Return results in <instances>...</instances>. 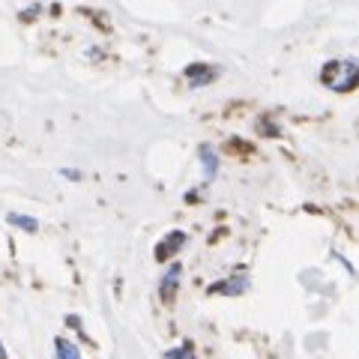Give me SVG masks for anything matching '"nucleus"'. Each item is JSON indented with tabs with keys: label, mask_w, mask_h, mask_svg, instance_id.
I'll return each mask as SVG.
<instances>
[{
	"label": "nucleus",
	"mask_w": 359,
	"mask_h": 359,
	"mask_svg": "<svg viewBox=\"0 0 359 359\" xmlns=\"http://www.w3.org/2000/svg\"><path fill=\"white\" fill-rule=\"evenodd\" d=\"M249 290V276H233V278H224V282L212 285L210 294H222V297H240Z\"/></svg>",
	"instance_id": "nucleus-4"
},
{
	"label": "nucleus",
	"mask_w": 359,
	"mask_h": 359,
	"mask_svg": "<svg viewBox=\"0 0 359 359\" xmlns=\"http://www.w3.org/2000/svg\"><path fill=\"white\" fill-rule=\"evenodd\" d=\"M180 276H183V266H180V264H171V266H168V273H165V278H162V287H159L165 302H171V299H174L177 287H180Z\"/></svg>",
	"instance_id": "nucleus-5"
},
{
	"label": "nucleus",
	"mask_w": 359,
	"mask_h": 359,
	"mask_svg": "<svg viewBox=\"0 0 359 359\" xmlns=\"http://www.w3.org/2000/svg\"><path fill=\"white\" fill-rule=\"evenodd\" d=\"M323 72H327V75H332V72H335V78H330V81H323L330 90H335V93H347V90H353V87H356V81H359V66H356V60H353V57L327 63V66H323Z\"/></svg>",
	"instance_id": "nucleus-1"
},
{
	"label": "nucleus",
	"mask_w": 359,
	"mask_h": 359,
	"mask_svg": "<svg viewBox=\"0 0 359 359\" xmlns=\"http://www.w3.org/2000/svg\"><path fill=\"white\" fill-rule=\"evenodd\" d=\"M54 351H57V359H81V351L69 339H57L54 341Z\"/></svg>",
	"instance_id": "nucleus-8"
},
{
	"label": "nucleus",
	"mask_w": 359,
	"mask_h": 359,
	"mask_svg": "<svg viewBox=\"0 0 359 359\" xmlns=\"http://www.w3.org/2000/svg\"><path fill=\"white\" fill-rule=\"evenodd\" d=\"M183 245H186V233L183 231H171L159 245H156V261H168V257L177 255Z\"/></svg>",
	"instance_id": "nucleus-3"
},
{
	"label": "nucleus",
	"mask_w": 359,
	"mask_h": 359,
	"mask_svg": "<svg viewBox=\"0 0 359 359\" xmlns=\"http://www.w3.org/2000/svg\"><path fill=\"white\" fill-rule=\"evenodd\" d=\"M9 224H15V228H25L27 233H36L39 231V222L33 219V216H21V212H9Z\"/></svg>",
	"instance_id": "nucleus-7"
},
{
	"label": "nucleus",
	"mask_w": 359,
	"mask_h": 359,
	"mask_svg": "<svg viewBox=\"0 0 359 359\" xmlns=\"http://www.w3.org/2000/svg\"><path fill=\"white\" fill-rule=\"evenodd\" d=\"M0 359H6V351H4V344H0Z\"/></svg>",
	"instance_id": "nucleus-11"
},
{
	"label": "nucleus",
	"mask_w": 359,
	"mask_h": 359,
	"mask_svg": "<svg viewBox=\"0 0 359 359\" xmlns=\"http://www.w3.org/2000/svg\"><path fill=\"white\" fill-rule=\"evenodd\" d=\"M186 75H189V84L192 87H207V84H212L219 78V69L216 66H210V63H192L186 69Z\"/></svg>",
	"instance_id": "nucleus-2"
},
{
	"label": "nucleus",
	"mask_w": 359,
	"mask_h": 359,
	"mask_svg": "<svg viewBox=\"0 0 359 359\" xmlns=\"http://www.w3.org/2000/svg\"><path fill=\"white\" fill-rule=\"evenodd\" d=\"M168 359H195L192 344H183V347H174V351H168Z\"/></svg>",
	"instance_id": "nucleus-9"
},
{
	"label": "nucleus",
	"mask_w": 359,
	"mask_h": 359,
	"mask_svg": "<svg viewBox=\"0 0 359 359\" xmlns=\"http://www.w3.org/2000/svg\"><path fill=\"white\" fill-rule=\"evenodd\" d=\"M198 156H201V165H204V183H210V180L219 174V159H216V153H212L210 144H201Z\"/></svg>",
	"instance_id": "nucleus-6"
},
{
	"label": "nucleus",
	"mask_w": 359,
	"mask_h": 359,
	"mask_svg": "<svg viewBox=\"0 0 359 359\" xmlns=\"http://www.w3.org/2000/svg\"><path fill=\"white\" fill-rule=\"evenodd\" d=\"M63 177H69V180H78L81 174H78V171H72V168H63Z\"/></svg>",
	"instance_id": "nucleus-10"
}]
</instances>
